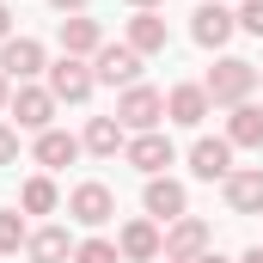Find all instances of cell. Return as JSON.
Here are the masks:
<instances>
[{
	"instance_id": "16",
	"label": "cell",
	"mask_w": 263,
	"mask_h": 263,
	"mask_svg": "<svg viewBox=\"0 0 263 263\" xmlns=\"http://www.w3.org/2000/svg\"><path fill=\"white\" fill-rule=\"evenodd\" d=\"M117 251H123L129 263H147V257H159V251H165V239H159V227H153V220H129V227H123V239H117Z\"/></svg>"
},
{
	"instance_id": "22",
	"label": "cell",
	"mask_w": 263,
	"mask_h": 263,
	"mask_svg": "<svg viewBox=\"0 0 263 263\" xmlns=\"http://www.w3.org/2000/svg\"><path fill=\"white\" fill-rule=\"evenodd\" d=\"M25 245H31V227H25L18 208H6V214H0V257H12V251H25Z\"/></svg>"
},
{
	"instance_id": "6",
	"label": "cell",
	"mask_w": 263,
	"mask_h": 263,
	"mask_svg": "<svg viewBox=\"0 0 263 263\" xmlns=\"http://www.w3.org/2000/svg\"><path fill=\"white\" fill-rule=\"evenodd\" d=\"M190 172H196L202 184H214V178L227 184L233 178V141L227 135H202L196 147H190Z\"/></svg>"
},
{
	"instance_id": "1",
	"label": "cell",
	"mask_w": 263,
	"mask_h": 263,
	"mask_svg": "<svg viewBox=\"0 0 263 263\" xmlns=\"http://www.w3.org/2000/svg\"><path fill=\"white\" fill-rule=\"evenodd\" d=\"M202 86H208V104H227V110H233V104H245V98L257 92V67L239 62V55H220V62L208 67Z\"/></svg>"
},
{
	"instance_id": "3",
	"label": "cell",
	"mask_w": 263,
	"mask_h": 263,
	"mask_svg": "<svg viewBox=\"0 0 263 263\" xmlns=\"http://www.w3.org/2000/svg\"><path fill=\"white\" fill-rule=\"evenodd\" d=\"M123 159H129L141 178H165V165L178 159V147H172V135H159V129H147V135H135L129 147H123Z\"/></svg>"
},
{
	"instance_id": "25",
	"label": "cell",
	"mask_w": 263,
	"mask_h": 263,
	"mask_svg": "<svg viewBox=\"0 0 263 263\" xmlns=\"http://www.w3.org/2000/svg\"><path fill=\"white\" fill-rule=\"evenodd\" d=\"M239 31L263 37V0H245V6H239Z\"/></svg>"
},
{
	"instance_id": "26",
	"label": "cell",
	"mask_w": 263,
	"mask_h": 263,
	"mask_svg": "<svg viewBox=\"0 0 263 263\" xmlns=\"http://www.w3.org/2000/svg\"><path fill=\"white\" fill-rule=\"evenodd\" d=\"M12 159H18V129L0 123V165H12Z\"/></svg>"
},
{
	"instance_id": "17",
	"label": "cell",
	"mask_w": 263,
	"mask_h": 263,
	"mask_svg": "<svg viewBox=\"0 0 263 263\" xmlns=\"http://www.w3.org/2000/svg\"><path fill=\"white\" fill-rule=\"evenodd\" d=\"M73 159H80V141H73L67 129H43L37 135V165H43V172H62V165H73Z\"/></svg>"
},
{
	"instance_id": "4",
	"label": "cell",
	"mask_w": 263,
	"mask_h": 263,
	"mask_svg": "<svg viewBox=\"0 0 263 263\" xmlns=\"http://www.w3.org/2000/svg\"><path fill=\"white\" fill-rule=\"evenodd\" d=\"M92 86H98V73L80 62V55H62V62L49 67V92H55V104H86Z\"/></svg>"
},
{
	"instance_id": "21",
	"label": "cell",
	"mask_w": 263,
	"mask_h": 263,
	"mask_svg": "<svg viewBox=\"0 0 263 263\" xmlns=\"http://www.w3.org/2000/svg\"><path fill=\"white\" fill-rule=\"evenodd\" d=\"M129 49L135 55H159L165 49V18L159 12H135L129 18Z\"/></svg>"
},
{
	"instance_id": "7",
	"label": "cell",
	"mask_w": 263,
	"mask_h": 263,
	"mask_svg": "<svg viewBox=\"0 0 263 263\" xmlns=\"http://www.w3.org/2000/svg\"><path fill=\"white\" fill-rule=\"evenodd\" d=\"M12 117H18V129H37V135H43L49 123H55V92L25 80V86L12 92Z\"/></svg>"
},
{
	"instance_id": "19",
	"label": "cell",
	"mask_w": 263,
	"mask_h": 263,
	"mask_svg": "<svg viewBox=\"0 0 263 263\" xmlns=\"http://www.w3.org/2000/svg\"><path fill=\"white\" fill-rule=\"evenodd\" d=\"M98 49H104V37H98L92 18H80V12L62 18V55H80V62H86V55H98Z\"/></svg>"
},
{
	"instance_id": "13",
	"label": "cell",
	"mask_w": 263,
	"mask_h": 263,
	"mask_svg": "<svg viewBox=\"0 0 263 263\" xmlns=\"http://www.w3.org/2000/svg\"><path fill=\"white\" fill-rule=\"evenodd\" d=\"M208 110H214V104H208V86H172V98H165V117L184 123V129H202Z\"/></svg>"
},
{
	"instance_id": "23",
	"label": "cell",
	"mask_w": 263,
	"mask_h": 263,
	"mask_svg": "<svg viewBox=\"0 0 263 263\" xmlns=\"http://www.w3.org/2000/svg\"><path fill=\"white\" fill-rule=\"evenodd\" d=\"M18 202H25V214H49L62 196H55V184H49V178H31V184L18 190Z\"/></svg>"
},
{
	"instance_id": "15",
	"label": "cell",
	"mask_w": 263,
	"mask_h": 263,
	"mask_svg": "<svg viewBox=\"0 0 263 263\" xmlns=\"http://www.w3.org/2000/svg\"><path fill=\"white\" fill-rule=\"evenodd\" d=\"M227 208H233V214H263V165L227 178Z\"/></svg>"
},
{
	"instance_id": "29",
	"label": "cell",
	"mask_w": 263,
	"mask_h": 263,
	"mask_svg": "<svg viewBox=\"0 0 263 263\" xmlns=\"http://www.w3.org/2000/svg\"><path fill=\"white\" fill-rule=\"evenodd\" d=\"M129 6L135 12H159V0H129Z\"/></svg>"
},
{
	"instance_id": "24",
	"label": "cell",
	"mask_w": 263,
	"mask_h": 263,
	"mask_svg": "<svg viewBox=\"0 0 263 263\" xmlns=\"http://www.w3.org/2000/svg\"><path fill=\"white\" fill-rule=\"evenodd\" d=\"M73 263H123V251L110 239H86V245H73Z\"/></svg>"
},
{
	"instance_id": "2",
	"label": "cell",
	"mask_w": 263,
	"mask_h": 263,
	"mask_svg": "<svg viewBox=\"0 0 263 263\" xmlns=\"http://www.w3.org/2000/svg\"><path fill=\"white\" fill-rule=\"evenodd\" d=\"M159 117H165V92H153V86H123V98H117V123L135 135L159 129Z\"/></svg>"
},
{
	"instance_id": "34",
	"label": "cell",
	"mask_w": 263,
	"mask_h": 263,
	"mask_svg": "<svg viewBox=\"0 0 263 263\" xmlns=\"http://www.w3.org/2000/svg\"><path fill=\"white\" fill-rule=\"evenodd\" d=\"M165 263H178V257H165Z\"/></svg>"
},
{
	"instance_id": "30",
	"label": "cell",
	"mask_w": 263,
	"mask_h": 263,
	"mask_svg": "<svg viewBox=\"0 0 263 263\" xmlns=\"http://www.w3.org/2000/svg\"><path fill=\"white\" fill-rule=\"evenodd\" d=\"M0 104H12V86H6V73H0Z\"/></svg>"
},
{
	"instance_id": "14",
	"label": "cell",
	"mask_w": 263,
	"mask_h": 263,
	"mask_svg": "<svg viewBox=\"0 0 263 263\" xmlns=\"http://www.w3.org/2000/svg\"><path fill=\"white\" fill-rule=\"evenodd\" d=\"M80 147H86V153H98V159H117V153L129 147V129H123L117 117H92L86 135H80Z\"/></svg>"
},
{
	"instance_id": "31",
	"label": "cell",
	"mask_w": 263,
	"mask_h": 263,
	"mask_svg": "<svg viewBox=\"0 0 263 263\" xmlns=\"http://www.w3.org/2000/svg\"><path fill=\"white\" fill-rule=\"evenodd\" d=\"M239 263H263V245H257V251H245V257H239Z\"/></svg>"
},
{
	"instance_id": "5",
	"label": "cell",
	"mask_w": 263,
	"mask_h": 263,
	"mask_svg": "<svg viewBox=\"0 0 263 263\" xmlns=\"http://www.w3.org/2000/svg\"><path fill=\"white\" fill-rule=\"evenodd\" d=\"M0 73H6V80H18V86H25V80H37V73H49L43 43H37V37H6V43H0Z\"/></svg>"
},
{
	"instance_id": "27",
	"label": "cell",
	"mask_w": 263,
	"mask_h": 263,
	"mask_svg": "<svg viewBox=\"0 0 263 263\" xmlns=\"http://www.w3.org/2000/svg\"><path fill=\"white\" fill-rule=\"evenodd\" d=\"M6 37H12V12L0 6V43H6Z\"/></svg>"
},
{
	"instance_id": "11",
	"label": "cell",
	"mask_w": 263,
	"mask_h": 263,
	"mask_svg": "<svg viewBox=\"0 0 263 263\" xmlns=\"http://www.w3.org/2000/svg\"><path fill=\"white\" fill-rule=\"evenodd\" d=\"M67 214H73L80 227H104V220L117 214V196H110V184H80V190L67 196Z\"/></svg>"
},
{
	"instance_id": "9",
	"label": "cell",
	"mask_w": 263,
	"mask_h": 263,
	"mask_svg": "<svg viewBox=\"0 0 263 263\" xmlns=\"http://www.w3.org/2000/svg\"><path fill=\"white\" fill-rule=\"evenodd\" d=\"M92 73H98L104 86H135V80H141V55H135L129 43H104V49L92 55Z\"/></svg>"
},
{
	"instance_id": "32",
	"label": "cell",
	"mask_w": 263,
	"mask_h": 263,
	"mask_svg": "<svg viewBox=\"0 0 263 263\" xmlns=\"http://www.w3.org/2000/svg\"><path fill=\"white\" fill-rule=\"evenodd\" d=\"M196 263H227V257H214V251H208V257H196Z\"/></svg>"
},
{
	"instance_id": "8",
	"label": "cell",
	"mask_w": 263,
	"mask_h": 263,
	"mask_svg": "<svg viewBox=\"0 0 263 263\" xmlns=\"http://www.w3.org/2000/svg\"><path fill=\"white\" fill-rule=\"evenodd\" d=\"M208 220H196V214H184V220H172V233H165V257H178V263H196L208 257Z\"/></svg>"
},
{
	"instance_id": "20",
	"label": "cell",
	"mask_w": 263,
	"mask_h": 263,
	"mask_svg": "<svg viewBox=\"0 0 263 263\" xmlns=\"http://www.w3.org/2000/svg\"><path fill=\"white\" fill-rule=\"evenodd\" d=\"M227 141L233 147H263V110L245 98V104H233V117H227Z\"/></svg>"
},
{
	"instance_id": "28",
	"label": "cell",
	"mask_w": 263,
	"mask_h": 263,
	"mask_svg": "<svg viewBox=\"0 0 263 263\" xmlns=\"http://www.w3.org/2000/svg\"><path fill=\"white\" fill-rule=\"evenodd\" d=\"M49 6H55V12H80L86 0H49Z\"/></svg>"
},
{
	"instance_id": "33",
	"label": "cell",
	"mask_w": 263,
	"mask_h": 263,
	"mask_svg": "<svg viewBox=\"0 0 263 263\" xmlns=\"http://www.w3.org/2000/svg\"><path fill=\"white\" fill-rule=\"evenodd\" d=\"M257 86H263V67H257Z\"/></svg>"
},
{
	"instance_id": "18",
	"label": "cell",
	"mask_w": 263,
	"mask_h": 263,
	"mask_svg": "<svg viewBox=\"0 0 263 263\" xmlns=\"http://www.w3.org/2000/svg\"><path fill=\"white\" fill-rule=\"evenodd\" d=\"M25 251H31V263H73V239H67V227H37Z\"/></svg>"
},
{
	"instance_id": "12",
	"label": "cell",
	"mask_w": 263,
	"mask_h": 263,
	"mask_svg": "<svg viewBox=\"0 0 263 263\" xmlns=\"http://www.w3.org/2000/svg\"><path fill=\"white\" fill-rule=\"evenodd\" d=\"M141 202H147V214H153V220H184V208H190V196H184V184H178V178H147Z\"/></svg>"
},
{
	"instance_id": "10",
	"label": "cell",
	"mask_w": 263,
	"mask_h": 263,
	"mask_svg": "<svg viewBox=\"0 0 263 263\" xmlns=\"http://www.w3.org/2000/svg\"><path fill=\"white\" fill-rule=\"evenodd\" d=\"M233 31H239V18H233L220 0H202V6H196V18H190V37H196L202 49H220Z\"/></svg>"
}]
</instances>
